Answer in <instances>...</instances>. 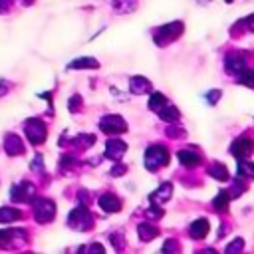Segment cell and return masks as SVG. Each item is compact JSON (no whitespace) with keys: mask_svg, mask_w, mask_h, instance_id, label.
<instances>
[{"mask_svg":"<svg viewBox=\"0 0 254 254\" xmlns=\"http://www.w3.org/2000/svg\"><path fill=\"white\" fill-rule=\"evenodd\" d=\"M169 161V153L165 151V147H159V145H153L147 149V157H145V165L149 171H155L163 165H167Z\"/></svg>","mask_w":254,"mask_h":254,"instance_id":"1","label":"cell"},{"mask_svg":"<svg viewBox=\"0 0 254 254\" xmlns=\"http://www.w3.org/2000/svg\"><path fill=\"white\" fill-rule=\"evenodd\" d=\"M56 214V204L48 198H40L34 202V216L38 222H50Z\"/></svg>","mask_w":254,"mask_h":254,"instance_id":"2","label":"cell"},{"mask_svg":"<svg viewBox=\"0 0 254 254\" xmlns=\"http://www.w3.org/2000/svg\"><path fill=\"white\" fill-rule=\"evenodd\" d=\"M69 226L77 228V230H87L91 226V214L87 212L85 206H77L69 212V218H67Z\"/></svg>","mask_w":254,"mask_h":254,"instance_id":"3","label":"cell"},{"mask_svg":"<svg viewBox=\"0 0 254 254\" xmlns=\"http://www.w3.org/2000/svg\"><path fill=\"white\" fill-rule=\"evenodd\" d=\"M24 129H26V135H28L30 143H34V145L44 143V139H46V125L40 119H28Z\"/></svg>","mask_w":254,"mask_h":254,"instance_id":"4","label":"cell"},{"mask_svg":"<svg viewBox=\"0 0 254 254\" xmlns=\"http://www.w3.org/2000/svg\"><path fill=\"white\" fill-rule=\"evenodd\" d=\"M101 129H103L105 133L115 135V133L127 131V125H125V121H123L119 115H105V117L101 119Z\"/></svg>","mask_w":254,"mask_h":254,"instance_id":"5","label":"cell"},{"mask_svg":"<svg viewBox=\"0 0 254 254\" xmlns=\"http://www.w3.org/2000/svg\"><path fill=\"white\" fill-rule=\"evenodd\" d=\"M34 192H36L34 185H30V183H20V185H16V187L12 189V200H16V202H30V200L34 198Z\"/></svg>","mask_w":254,"mask_h":254,"instance_id":"6","label":"cell"},{"mask_svg":"<svg viewBox=\"0 0 254 254\" xmlns=\"http://www.w3.org/2000/svg\"><path fill=\"white\" fill-rule=\"evenodd\" d=\"M181 24L177 22V24H169V26H165V28H161L159 32H157V38H155V42L157 44H161V46H165L167 42H171L173 38H177L179 34L177 32H181Z\"/></svg>","mask_w":254,"mask_h":254,"instance_id":"7","label":"cell"},{"mask_svg":"<svg viewBox=\"0 0 254 254\" xmlns=\"http://www.w3.org/2000/svg\"><path fill=\"white\" fill-rule=\"evenodd\" d=\"M99 206H101L103 210H107V212H117V210L121 208V200H119L115 194L107 192V194H101V196H99Z\"/></svg>","mask_w":254,"mask_h":254,"instance_id":"8","label":"cell"},{"mask_svg":"<svg viewBox=\"0 0 254 254\" xmlns=\"http://www.w3.org/2000/svg\"><path fill=\"white\" fill-rule=\"evenodd\" d=\"M230 151H232V155H234V157L242 159V157H246V155L252 151V141H250V139H246V137H242V139H236Z\"/></svg>","mask_w":254,"mask_h":254,"instance_id":"9","label":"cell"},{"mask_svg":"<svg viewBox=\"0 0 254 254\" xmlns=\"http://www.w3.org/2000/svg\"><path fill=\"white\" fill-rule=\"evenodd\" d=\"M4 149H6V153L8 155H22L24 153V145H22V139L18 137V135H8L6 137V145H4Z\"/></svg>","mask_w":254,"mask_h":254,"instance_id":"10","label":"cell"},{"mask_svg":"<svg viewBox=\"0 0 254 254\" xmlns=\"http://www.w3.org/2000/svg\"><path fill=\"white\" fill-rule=\"evenodd\" d=\"M125 149H127V147H125L123 141H109V143H107V149H105V155L111 157V159H115V161H119V159L123 157Z\"/></svg>","mask_w":254,"mask_h":254,"instance_id":"11","label":"cell"},{"mask_svg":"<svg viewBox=\"0 0 254 254\" xmlns=\"http://www.w3.org/2000/svg\"><path fill=\"white\" fill-rule=\"evenodd\" d=\"M208 232V220L206 218H198L194 224H190V236L194 238H204Z\"/></svg>","mask_w":254,"mask_h":254,"instance_id":"12","label":"cell"},{"mask_svg":"<svg viewBox=\"0 0 254 254\" xmlns=\"http://www.w3.org/2000/svg\"><path fill=\"white\" fill-rule=\"evenodd\" d=\"M20 218H22V212L18 208H10V206L0 208V222H14V220H20Z\"/></svg>","mask_w":254,"mask_h":254,"instance_id":"13","label":"cell"},{"mask_svg":"<svg viewBox=\"0 0 254 254\" xmlns=\"http://www.w3.org/2000/svg\"><path fill=\"white\" fill-rule=\"evenodd\" d=\"M179 161L185 167H196L200 163V157L196 153H190V151H179Z\"/></svg>","mask_w":254,"mask_h":254,"instance_id":"14","label":"cell"},{"mask_svg":"<svg viewBox=\"0 0 254 254\" xmlns=\"http://www.w3.org/2000/svg\"><path fill=\"white\" fill-rule=\"evenodd\" d=\"M226 69L230 71V73H240L242 69H244V60L240 58V56H228V60H226Z\"/></svg>","mask_w":254,"mask_h":254,"instance_id":"15","label":"cell"},{"mask_svg":"<svg viewBox=\"0 0 254 254\" xmlns=\"http://www.w3.org/2000/svg\"><path fill=\"white\" fill-rule=\"evenodd\" d=\"M129 87H131L133 93H145V91H149L151 85H149V81L145 77H133L129 81Z\"/></svg>","mask_w":254,"mask_h":254,"instance_id":"16","label":"cell"},{"mask_svg":"<svg viewBox=\"0 0 254 254\" xmlns=\"http://www.w3.org/2000/svg\"><path fill=\"white\" fill-rule=\"evenodd\" d=\"M159 234V228L157 226H153V224H139V236L147 242V240H151V238H155Z\"/></svg>","mask_w":254,"mask_h":254,"instance_id":"17","label":"cell"},{"mask_svg":"<svg viewBox=\"0 0 254 254\" xmlns=\"http://www.w3.org/2000/svg\"><path fill=\"white\" fill-rule=\"evenodd\" d=\"M97 65H99V64H97V60H93V58H81V60H75V62L69 64L71 69H79V67H97Z\"/></svg>","mask_w":254,"mask_h":254,"instance_id":"18","label":"cell"},{"mask_svg":"<svg viewBox=\"0 0 254 254\" xmlns=\"http://www.w3.org/2000/svg\"><path fill=\"white\" fill-rule=\"evenodd\" d=\"M159 117H161L163 121L173 123V121L179 119V111H177V107H165V109H159Z\"/></svg>","mask_w":254,"mask_h":254,"instance_id":"19","label":"cell"},{"mask_svg":"<svg viewBox=\"0 0 254 254\" xmlns=\"http://www.w3.org/2000/svg\"><path fill=\"white\" fill-rule=\"evenodd\" d=\"M208 173H210L214 179H218V181H226V179H228V171H226V167H222L220 163L212 165V167L208 169Z\"/></svg>","mask_w":254,"mask_h":254,"instance_id":"20","label":"cell"},{"mask_svg":"<svg viewBox=\"0 0 254 254\" xmlns=\"http://www.w3.org/2000/svg\"><path fill=\"white\" fill-rule=\"evenodd\" d=\"M228 200H230V194H228V192H218V194H216V198L212 200V204H214V208H216V210H226Z\"/></svg>","mask_w":254,"mask_h":254,"instance_id":"21","label":"cell"},{"mask_svg":"<svg viewBox=\"0 0 254 254\" xmlns=\"http://www.w3.org/2000/svg\"><path fill=\"white\" fill-rule=\"evenodd\" d=\"M163 105H165V95L163 93H153L151 99H149V109L159 111V109H163Z\"/></svg>","mask_w":254,"mask_h":254,"instance_id":"22","label":"cell"},{"mask_svg":"<svg viewBox=\"0 0 254 254\" xmlns=\"http://www.w3.org/2000/svg\"><path fill=\"white\" fill-rule=\"evenodd\" d=\"M169 196H171V185H169V183H165L161 189H157V192H155L151 198H153V200H159V202H163V200H167Z\"/></svg>","mask_w":254,"mask_h":254,"instance_id":"23","label":"cell"},{"mask_svg":"<svg viewBox=\"0 0 254 254\" xmlns=\"http://www.w3.org/2000/svg\"><path fill=\"white\" fill-rule=\"evenodd\" d=\"M238 171H240V177H250V179H254V165H252V163L240 161V163H238Z\"/></svg>","mask_w":254,"mask_h":254,"instance_id":"24","label":"cell"},{"mask_svg":"<svg viewBox=\"0 0 254 254\" xmlns=\"http://www.w3.org/2000/svg\"><path fill=\"white\" fill-rule=\"evenodd\" d=\"M238 79H240V83H244V85H254V69L244 67V69L240 71Z\"/></svg>","mask_w":254,"mask_h":254,"instance_id":"25","label":"cell"},{"mask_svg":"<svg viewBox=\"0 0 254 254\" xmlns=\"http://www.w3.org/2000/svg\"><path fill=\"white\" fill-rule=\"evenodd\" d=\"M242 248V242H240V238L234 242V244H230V246H226V252H232V250H240Z\"/></svg>","mask_w":254,"mask_h":254,"instance_id":"26","label":"cell"},{"mask_svg":"<svg viewBox=\"0 0 254 254\" xmlns=\"http://www.w3.org/2000/svg\"><path fill=\"white\" fill-rule=\"evenodd\" d=\"M218 95H220V91H210L206 97H208V101L210 103H216V99H218Z\"/></svg>","mask_w":254,"mask_h":254,"instance_id":"27","label":"cell"},{"mask_svg":"<svg viewBox=\"0 0 254 254\" xmlns=\"http://www.w3.org/2000/svg\"><path fill=\"white\" fill-rule=\"evenodd\" d=\"M10 4H12V0H0V12H6L10 8Z\"/></svg>","mask_w":254,"mask_h":254,"instance_id":"28","label":"cell"},{"mask_svg":"<svg viewBox=\"0 0 254 254\" xmlns=\"http://www.w3.org/2000/svg\"><path fill=\"white\" fill-rule=\"evenodd\" d=\"M121 173H125V167H115V169L111 171V175H121Z\"/></svg>","mask_w":254,"mask_h":254,"instance_id":"29","label":"cell"},{"mask_svg":"<svg viewBox=\"0 0 254 254\" xmlns=\"http://www.w3.org/2000/svg\"><path fill=\"white\" fill-rule=\"evenodd\" d=\"M91 250H93V252H95V250H97V252H101V250H103V248H101V246H99V244H93V246H91Z\"/></svg>","mask_w":254,"mask_h":254,"instance_id":"30","label":"cell"},{"mask_svg":"<svg viewBox=\"0 0 254 254\" xmlns=\"http://www.w3.org/2000/svg\"><path fill=\"white\" fill-rule=\"evenodd\" d=\"M22 2H24V4H32V0H22Z\"/></svg>","mask_w":254,"mask_h":254,"instance_id":"31","label":"cell"}]
</instances>
